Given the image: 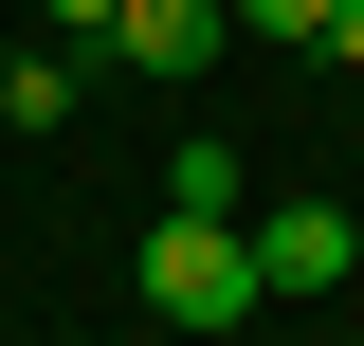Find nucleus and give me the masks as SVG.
I'll list each match as a JSON object with an SVG mask.
<instances>
[{
  "label": "nucleus",
  "instance_id": "obj_5",
  "mask_svg": "<svg viewBox=\"0 0 364 346\" xmlns=\"http://www.w3.org/2000/svg\"><path fill=\"white\" fill-rule=\"evenodd\" d=\"M164 201H182V219H255V182H237V146H219V128H182V164H164Z\"/></svg>",
  "mask_w": 364,
  "mask_h": 346
},
{
  "label": "nucleus",
  "instance_id": "obj_1",
  "mask_svg": "<svg viewBox=\"0 0 364 346\" xmlns=\"http://www.w3.org/2000/svg\"><path fill=\"white\" fill-rule=\"evenodd\" d=\"M128 292L164 310L182 346H219V328H255V310H273V292H255V237H237V219H182V201L146 219V256H128Z\"/></svg>",
  "mask_w": 364,
  "mask_h": 346
},
{
  "label": "nucleus",
  "instance_id": "obj_2",
  "mask_svg": "<svg viewBox=\"0 0 364 346\" xmlns=\"http://www.w3.org/2000/svg\"><path fill=\"white\" fill-rule=\"evenodd\" d=\"M237 237H255V292H346L364 273V219L346 201H255Z\"/></svg>",
  "mask_w": 364,
  "mask_h": 346
},
{
  "label": "nucleus",
  "instance_id": "obj_7",
  "mask_svg": "<svg viewBox=\"0 0 364 346\" xmlns=\"http://www.w3.org/2000/svg\"><path fill=\"white\" fill-rule=\"evenodd\" d=\"M37 37H73V55H109V0H37Z\"/></svg>",
  "mask_w": 364,
  "mask_h": 346
},
{
  "label": "nucleus",
  "instance_id": "obj_6",
  "mask_svg": "<svg viewBox=\"0 0 364 346\" xmlns=\"http://www.w3.org/2000/svg\"><path fill=\"white\" fill-rule=\"evenodd\" d=\"M237 37H291V55H328V0H237Z\"/></svg>",
  "mask_w": 364,
  "mask_h": 346
},
{
  "label": "nucleus",
  "instance_id": "obj_4",
  "mask_svg": "<svg viewBox=\"0 0 364 346\" xmlns=\"http://www.w3.org/2000/svg\"><path fill=\"white\" fill-rule=\"evenodd\" d=\"M73 91H91L73 37H18V55H0V128H73Z\"/></svg>",
  "mask_w": 364,
  "mask_h": 346
},
{
  "label": "nucleus",
  "instance_id": "obj_9",
  "mask_svg": "<svg viewBox=\"0 0 364 346\" xmlns=\"http://www.w3.org/2000/svg\"><path fill=\"white\" fill-rule=\"evenodd\" d=\"M0 55H18V37H0Z\"/></svg>",
  "mask_w": 364,
  "mask_h": 346
},
{
  "label": "nucleus",
  "instance_id": "obj_3",
  "mask_svg": "<svg viewBox=\"0 0 364 346\" xmlns=\"http://www.w3.org/2000/svg\"><path fill=\"white\" fill-rule=\"evenodd\" d=\"M237 37V0H109V73H200Z\"/></svg>",
  "mask_w": 364,
  "mask_h": 346
},
{
  "label": "nucleus",
  "instance_id": "obj_8",
  "mask_svg": "<svg viewBox=\"0 0 364 346\" xmlns=\"http://www.w3.org/2000/svg\"><path fill=\"white\" fill-rule=\"evenodd\" d=\"M328 73H364V0H328Z\"/></svg>",
  "mask_w": 364,
  "mask_h": 346
}]
</instances>
